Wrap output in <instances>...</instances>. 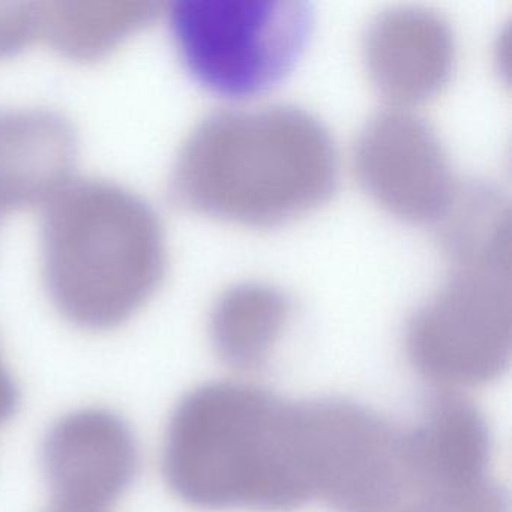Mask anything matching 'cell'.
I'll return each mask as SVG.
<instances>
[{"instance_id": "13", "label": "cell", "mask_w": 512, "mask_h": 512, "mask_svg": "<svg viewBox=\"0 0 512 512\" xmlns=\"http://www.w3.org/2000/svg\"><path fill=\"white\" fill-rule=\"evenodd\" d=\"M158 10L134 0L40 4V38L70 61L95 62L151 25Z\"/></svg>"}, {"instance_id": "5", "label": "cell", "mask_w": 512, "mask_h": 512, "mask_svg": "<svg viewBox=\"0 0 512 512\" xmlns=\"http://www.w3.org/2000/svg\"><path fill=\"white\" fill-rule=\"evenodd\" d=\"M407 358L443 386H481L503 376L511 359L509 260L454 265L442 289L413 313Z\"/></svg>"}, {"instance_id": "16", "label": "cell", "mask_w": 512, "mask_h": 512, "mask_svg": "<svg viewBox=\"0 0 512 512\" xmlns=\"http://www.w3.org/2000/svg\"><path fill=\"white\" fill-rule=\"evenodd\" d=\"M19 406V386L0 358V425L7 424L16 415Z\"/></svg>"}, {"instance_id": "11", "label": "cell", "mask_w": 512, "mask_h": 512, "mask_svg": "<svg viewBox=\"0 0 512 512\" xmlns=\"http://www.w3.org/2000/svg\"><path fill=\"white\" fill-rule=\"evenodd\" d=\"M79 140L55 110L0 107V221L44 206L73 179Z\"/></svg>"}, {"instance_id": "2", "label": "cell", "mask_w": 512, "mask_h": 512, "mask_svg": "<svg viewBox=\"0 0 512 512\" xmlns=\"http://www.w3.org/2000/svg\"><path fill=\"white\" fill-rule=\"evenodd\" d=\"M163 475L173 494L193 508H302L314 496L301 401L245 383L197 386L170 415Z\"/></svg>"}, {"instance_id": "1", "label": "cell", "mask_w": 512, "mask_h": 512, "mask_svg": "<svg viewBox=\"0 0 512 512\" xmlns=\"http://www.w3.org/2000/svg\"><path fill=\"white\" fill-rule=\"evenodd\" d=\"M338 173L334 139L310 112L226 109L206 116L179 149L170 194L187 211L269 229L325 205Z\"/></svg>"}, {"instance_id": "8", "label": "cell", "mask_w": 512, "mask_h": 512, "mask_svg": "<svg viewBox=\"0 0 512 512\" xmlns=\"http://www.w3.org/2000/svg\"><path fill=\"white\" fill-rule=\"evenodd\" d=\"M353 169L365 193L407 223L437 226L461 184L433 127L410 110L392 107L362 128Z\"/></svg>"}, {"instance_id": "10", "label": "cell", "mask_w": 512, "mask_h": 512, "mask_svg": "<svg viewBox=\"0 0 512 512\" xmlns=\"http://www.w3.org/2000/svg\"><path fill=\"white\" fill-rule=\"evenodd\" d=\"M364 62L376 91L392 109L410 110L436 98L455 64L448 22L422 7L383 11L368 26Z\"/></svg>"}, {"instance_id": "12", "label": "cell", "mask_w": 512, "mask_h": 512, "mask_svg": "<svg viewBox=\"0 0 512 512\" xmlns=\"http://www.w3.org/2000/svg\"><path fill=\"white\" fill-rule=\"evenodd\" d=\"M292 317V301L271 284H236L221 293L209 317V335L218 358L251 371L271 358Z\"/></svg>"}, {"instance_id": "18", "label": "cell", "mask_w": 512, "mask_h": 512, "mask_svg": "<svg viewBox=\"0 0 512 512\" xmlns=\"http://www.w3.org/2000/svg\"><path fill=\"white\" fill-rule=\"evenodd\" d=\"M397 512H415V511H412V509H400V511H397Z\"/></svg>"}, {"instance_id": "9", "label": "cell", "mask_w": 512, "mask_h": 512, "mask_svg": "<svg viewBox=\"0 0 512 512\" xmlns=\"http://www.w3.org/2000/svg\"><path fill=\"white\" fill-rule=\"evenodd\" d=\"M44 479L56 505L101 512L131 487L140 449L131 425L103 407H85L59 418L41 446Z\"/></svg>"}, {"instance_id": "14", "label": "cell", "mask_w": 512, "mask_h": 512, "mask_svg": "<svg viewBox=\"0 0 512 512\" xmlns=\"http://www.w3.org/2000/svg\"><path fill=\"white\" fill-rule=\"evenodd\" d=\"M437 229L452 265L509 260V202L490 182H461Z\"/></svg>"}, {"instance_id": "17", "label": "cell", "mask_w": 512, "mask_h": 512, "mask_svg": "<svg viewBox=\"0 0 512 512\" xmlns=\"http://www.w3.org/2000/svg\"><path fill=\"white\" fill-rule=\"evenodd\" d=\"M52 512H76V511H67V509L58 508V509H56V511H52Z\"/></svg>"}, {"instance_id": "3", "label": "cell", "mask_w": 512, "mask_h": 512, "mask_svg": "<svg viewBox=\"0 0 512 512\" xmlns=\"http://www.w3.org/2000/svg\"><path fill=\"white\" fill-rule=\"evenodd\" d=\"M41 272L53 307L91 332L119 328L160 289L166 233L151 203L125 185L73 178L43 206Z\"/></svg>"}, {"instance_id": "7", "label": "cell", "mask_w": 512, "mask_h": 512, "mask_svg": "<svg viewBox=\"0 0 512 512\" xmlns=\"http://www.w3.org/2000/svg\"><path fill=\"white\" fill-rule=\"evenodd\" d=\"M409 505L427 512H506L508 497L490 478L491 436L481 410L457 392L431 397L403 430Z\"/></svg>"}, {"instance_id": "6", "label": "cell", "mask_w": 512, "mask_h": 512, "mask_svg": "<svg viewBox=\"0 0 512 512\" xmlns=\"http://www.w3.org/2000/svg\"><path fill=\"white\" fill-rule=\"evenodd\" d=\"M314 499L335 512H395L409 497L403 430L346 398L301 401Z\"/></svg>"}, {"instance_id": "15", "label": "cell", "mask_w": 512, "mask_h": 512, "mask_svg": "<svg viewBox=\"0 0 512 512\" xmlns=\"http://www.w3.org/2000/svg\"><path fill=\"white\" fill-rule=\"evenodd\" d=\"M37 38H40V4H0V59L19 55Z\"/></svg>"}, {"instance_id": "4", "label": "cell", "mask_w": 512, "mask_h": 512, "mask_svg": "<svg viewBox=\"0 0 512 512\" xmlns=\"http://www.w3.org/2000/svg\"><path fill=\"white\" fill-rule=\"evenodd\" d=\"M169 29L185 71L206 91L248 100L280 85L314 26L302 0H175Z\"/></svg>"}]
</instances>
